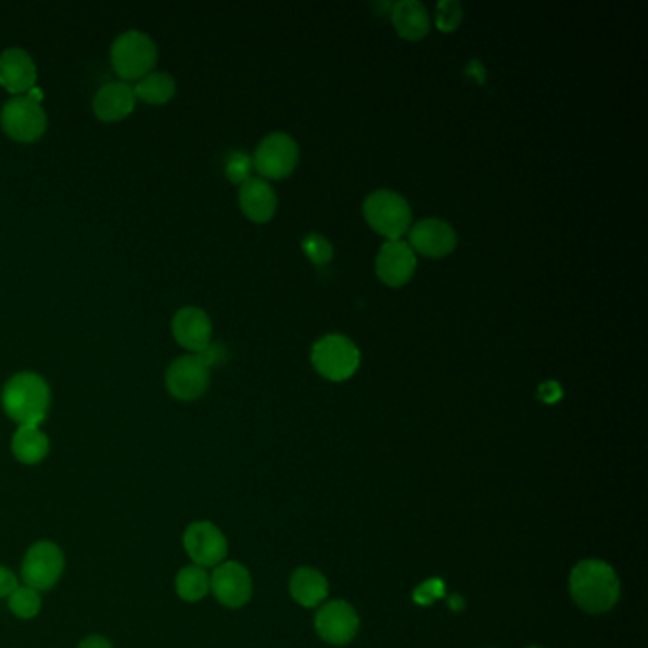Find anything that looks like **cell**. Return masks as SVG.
Here are the masks:
<instances>
[{"mask_svg": "<svg viewBox=\"0 0 648 648\" xmlns=\"http://www.w3.org/2000/svg\"><path fill=\"white\" fill-rule=\"evenodd\" d=\"M449 607L455 610L462 609V607H464V603H462V599H460L458 595H453V597L449 599Z\"/></svg>", "mask_w": 648, "mask_h": 648, "instance_id": "32", "label": "cell"}, {"mask_svg": "<svg viewBox=\"0 0 648 648\" xmlns=\"http://www.w3.org/2000/svg\"><path fill=\"white\" fill-rule=\"evenodd\" d=\"M92 105L97 118L103 122L124 120L134 111V88L126 82H109L97 90Z\"/></svg>", "mask_w": 648, "mask_h": 648, "instance_id": "18", "label": "cell"}, {"mask_svg": "<svg viewBox=\"0 0 648 648\" xmlns=\"http://www.w3.org/2000/svg\"><path fill=\"white\" fill-rule=\"evenodd\" d=\"M50 400V386L37 373H18L2 388V409L20 426H39L48 415Z\"/></svg>", "mask_w": 648, "mask_h": 648, "instance_id": "2", "label": "cell"}, {"mask_svg": "<svg viewBox=\"0 0 648 648\" xmlns=\"http://www.w3.org/2000/svg\"><path fill=\"white\" fill-rule=\"evenodd\" d=\"M363 217L367 225L386 240H401L411 229L413 211L401 194L381 189L365 198Z\"/></svg>", "mask_w": 648, "mask_h": 648, "instance_id": "3", "label": "cell"}, {"mask_svg": "<svg viewBox=\"0 0 648 648\" xmlns=\"http://www.w3.org/2000/svg\"><path fill=\"white\" fill-rule=\"evenodd\" d=\"M310 362L327 381L343 382L352 379L360 369L362 352L346 335L329 333L312 346Z\"/></svg>", "mask_w": 648, "mask_h": 648, "instance_id": "4", "label": "cell"}, {"mask_svg": "<svg viewBox=\"0 0 648 648\" xmlns=\"http://www.w3.org/2000/svg\"><path fill=\"white\" fill-rule=\"evenodd\" d=\"M210 590L223 607L240 609L248 605L253 595V582L248 569L242 563L225 561L217 565L211 574Z\"/></svg>", "mask_w": 648, "mask_h": 648, "instance_id": "12", "label": "cell"}, {"mask_svg": "<svg viewBox=\"0 0 648 648\" xmlns=\"http://www.w3.org/2000/svg\"><path fill=\"white\" fill-rule=\"evenodd\" d=\"M158 59V48L154 40L141 31L122 33L111 46V63L116 75L124 80H141L153 73Z\"/></svg>", "mask_w": 648, "mask_h": 648, "instance_id": "5", "label": "cell"}, {"mask_svg": "<svg viewBox=\"0 0 648 648\" xmlns=\"http://www.w3.org/2000/svg\"><path fill=\"white\" fill-rule=\"evenodd\" d=\"M392 23L401 39L417 42L422 40L432 27L430 14L419 0H400L392 6Z\"/></svg>", "mask_w": 648, "mask_h": 648, "instance_id": "19", "label": "cell"}, {"mask_svg": "<svg viewBox=\"0 0 648 648\" xmlns=\"http://www.w3.org/2000/svg\"><path fill=\"white\" fill-rule=\"evenodd\" d=\"M65 569V557L58 544L40 540L33 544L21 563V578L27 588L37 591L52 590Z\"/></svg>", "mask_w": 648, "mask_h": 648, "instance_id": "7", "label": "cell"}, {"mask_svg": "<svg viewBox=\"0 0 648 648\" xmlns=\"http://www.w3.org/2000/svg\"><path fill=\"white\" fill-rule=\"evenodd\" d=\"M210 386V365L202 354L181 356L166 371V388L173 398L194 401L202 398Z\"/></svg>", "mask_w": 648, "mask_h": 648, "instance_id": "9", "label": "cell"}, {"mask_svg": "<svg viewBox=\"0 0 648 648\" xmlns=\"http://www.w3.org/2000/svg\"><path fill=\"white\" fill-rule=\"evenodd\" d=\"M464 18L462 6L457 0H441L436 6V27L441 33H455Z\"/></svg>", "mask_w": 648, "mask_h": 648, "instance_id": "26", "label": "cell"}, {"mask_svg": "<svg viewBox=\"0 0 648 648\" xmlns=\"http://www.w3.org/2000/svg\"><path fill=\"white\" fill-rule=\"evenodd\" d=\"M135 99L149 105H164L175 96V80L168 73H149L147 77L137 80L134 88Z\"/></svg>", "mask_w": 648, "mask_h": 648, "instance_id": "22", "label": "cell"}, {"mask_svg": "<svg viewBox=\"0 0 648 648\" xmlns=\"http://www.w3.org/2000/svg\"><path fill=\"white\" fill-rule=\"evenodd\" d=\"M8 607L14 612V616H18L21 620L35 618L42 607L39 591L27 586H18L8 597Z\"/></svg>", "mask_w": 648, "mask_h": 648, "instance_id": "24", "label": "cell"}, {"mask_svg": "<svg viewBox=\"0 0 648 648\" xmlns=\"http://www.w3.org/2000/svg\"><path fill=\"white\" fill-rule=\"evenodd\" d=\"M407 244L415 251V255L419 253L428 259H443L457 249V230L443 219L428 217L409 229Z\"/></svg>", "mask_w": 648, "mask_h": 648, "instance_id": "11", "label": "cell"}, {"mask_svg": "<svg viewBox=\"0 0 648 648\" xmlns=\"http://www.w3.org/2000/svg\"><path fill=\"white\" fill-rule=\"evenodd\" d=\"M291 597L306 609H314L322 605L329 593V584L324 574L312 567H301L289 578Z\"/></svg>", "mask_w": 648, "mask_h": 648, "instance_id": "20", "label": "cell"}, {"mask_svg": "<svg viewBox=\"0 0 648 648\" xmlns=\"http://www.w3.org/2000/svg\"><path fill=\"white\" fill-rule=\"evenodd\" d=\"M529 648H542V647H529Z\"/></svg>", "mask_w": 648, "mask_h": 648, "instance_id": "33", "label": "cell"}, {"mask_svg": "<svg viewBox=\"0 0 648 648\" xmlns=\"http://www.w3.org/2000/svg\"><path fill=\"white\" fill-rule=\"evenodd\" d=\"M417 270V255L403 240H386L377 253L375 272L384 286L403 287Z\"/></svg>", "mask_w": 648, "mask_h": 648, "instance_id": "13", "label": "cell"}, {"mask_svg": "<svg viewBox=\"0 0 648 648\" xmlns=\"http://www.w3.org/2000/svg\"><path fill=\"white\" fill-rule=\"evenodd\" d=\"M443 593H445L443 582L432 578V580L420 584L419 588H417V591H415V601L419 605H430V603H434L439 597H443Z\"/></svg>", "mask_w": 648, "mask_h": 648, "instance_id": "28", "label": "cell"}, {"mask_svg": "<svg viewBox=\"0 0 648 648\" xmlns=\"http://www.w3.org/2000/svg\"><path fill=\"white\" fill-rule=\"evenodd\" d=\"M538 394H540V400H544L546 403H555V401L561 400L563 392L557 382L548 381L538 388Z\"/></svg>", "mask_w": 648, "mask_h": 648, "instance_id": "30", "label": "cell"}, {"mask_svg": "<svg viewBox=\"0 0 648 648\" xmlns=\"http://www.w3.org/2000/svg\"><path fill=\"white\" fill-rule=\"evenodd\" d=\"M574 603L590 614L609 612L620 599V580L609 563L599 559L580 561L569 578Z\"/></svg>", "mask_w": 648, "mask_h": 648, "instance_id": "1", "label": "cell"}, {"mask_svg": "<svg viewBox=\"0 0 648 648\" xmlns=\"http://www.w3.org/2000/svg\"><path fill=\"white\" fill-rule=\"evenodd\" d=\"M360 629V616L346 601H329L316 614V631L325 643L348 645Z\"/></svg>", "mask_w": 648, "mask_h": 648, "instance_id": "14", "label": "cell"}, {"mask_svg": "<svg viewBox=\"0 0 648 648\" xmlns=\"http://www.w3.org/2000/svg\"><path fill=\"white\" fill-rule=\"evenodd\" d=\"M299 164V145L289 134L274 132L261 139L253 154V168L267 179H286Z\"/></svg>", "mask_w": 648, "mask_h": 648, "instance_id": "8", "label": "cell"}, {"mask_svg": "<svg viewBox=\"0 0 648 648\" xmlns=\"http://www.w3.org/2000/svg\"><path fill=\"white\" fill-rule=\"evenodd\" d=\"M173 337L192 354L204 352L211 344L213 325L210 316L198 306H183L177 310L172 322Z\"/></svg>", "mask_w": 648, "mask_h": 648, "instance_id": "15", "label": "cell"}, {"mask_svg": "<svg viewBox=\"0 0 648 648\" xmlns=\"http://www.w3.org/2000/svg\"><path fill=\"white\" fill-rule=\"evenodd\" d=\"M0 126L10 139L20 143H33L46 132L48 118L39 99L16 96L4 103L0 111Z\"/></svg>", "mask_w": 648, "mask_h": 648, "instance_id": "6", "label": "cell"}, {"mask_svg": "<svg viewBox=\"0 0 648 648\" xmlns=\"http://www.w3.org/2000/svg\"><path fill=\"white\" fill-rule=\"evenodd\" d=\"M175 590L183 601L196 603V601L204 599L210 591V574L198 565L183 567L181 571L177 572Z\"/></svg>", "mask_w": 648, "mask_h": 648, "instance_id": "23", "label": "cell"}, {"mask_svg": "<svg viewBox=\"0 0 648 648\" xmlns=\"http://www.w3.org/2000/svg\"><path fill=\"white\" fill-rule=\"evenodd\" d=\"M253 170V158L242 151H232L225 160V173L229 177L230 183L242 185L251 177Z\"/></svg>", "mask_w": 648, "mask_h": 648, "instance_id": "27", "label": "cell"}, {"mask_svg": "<svg viewBox=\"0 0 648 648\" xmlns=\"http://www.w3.org/2000/svg\"><path fill=\"white\" fill-rule=\"evenodd\" d=\"M78 648H113V645L101 635H90L78 645Z\"/></svg>", "mask_w": 648, "mask_h": 648, "instance_id": "31", "label": "cell"}, {"mask_svg": "<svg viewBox=\"0 0 648 648\" xmlns=\"http://www.w3.org/2000/svg\"><path fill=\"white\" fill-rule=\"evenodd\" d=\"M16 588H18L16 574L10 571L8 567H2L0 565V599L2 597H10Z\"/></svg>", "mask_w": 648, "mask_h": 648, "instance_id": "29", "label": "cell"}, {"mask_svg": "<svg viewBox=\"0 0 648 648\" xmlns=\"http://www.w3.org/2000/svg\"><path fill=\"white\" fill-rule=\"evenodd\" d=\"M12 453L21 464H39L50 453V439L39 426H20L12 438Z\"/></svg>", "mask_w": 648, "mask_h": 648, "instance_id": "21", "label": "cell"}, {"mask_svg": "<svg viewBox=\"0 0 648 648\" xmlns=\"http://www.w3.org/2000/svg\"><path fill=\"white\" fill-rule=\"evenodd\" d=\"M238 202L242 213L253 223H268L278 208L276 192L263 177H249L246 183H242Z\"/></svg>", "mask_w": 648, "mask_h": 648, "instance_id": "17", "label": "cell"}, {"mask_svg": "<svg viewBox=\"0 0 648 648\" xmlns=\"http://www.w3.org/2000/svg\"><path fill=\"white\" fill-rule=\"evenodd\" d=\"M301 249L306 255V259L318 267H325L333 261V244L322 236V234H316V232H310L306 234L301 242Z\"/></svg>", "mask_w": 648, "mask_h": 648, "instance_id": "25", "label": "cell"}, {"mask_svg": "<svg viewBox=\"0 0 648 648\" xmlns=\"http://www.w3.org/2000/svg\"><path fill=\"white\" fill-rule=\"evenodd\" d=\"M183 546L194 565L202 569L217 567L229 553V542L210 521H194L183 534Z\"/></svg>", "mask_w": 648, "mask_h": 648, "instance_id": "10", "label": "cell"}, {"mask_svg": "<svg viewBox=\"0 0 648 648\" xmlns=\"http://www.w3.org/2000/svg\"><path fill=\"white\" fill-rule=\"evenodd\" d=\"M37 65L21 48H8L0 54V84L14 96L35 88Z\"/></svg>", "mask_w": 648, "mask_h": 648, "instance_id": "16", "label": "cell"}]
</instances>
